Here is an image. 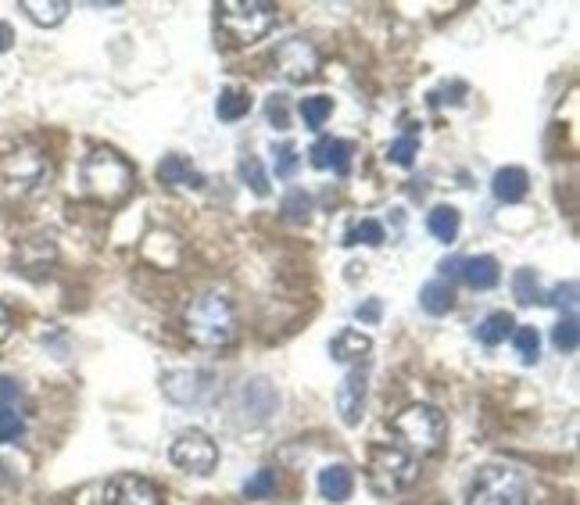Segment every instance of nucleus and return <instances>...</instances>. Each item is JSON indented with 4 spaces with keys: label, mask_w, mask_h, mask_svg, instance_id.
<instances>
[{
    "label": "nucleus",
    "mask_w": 580,
    "mask_h": 505,
    "mask_svg": "<svg viewBox=\"0 0 580 505\" xmlns=\"http://www.w3.org/2000/svg\"><path fill=\"white\" fill-rule=\"evenodd\" d=\"M491 190H495L498 201H505V205H516V201H523V197H527L530 176L523 169H516V165H509V169H498L495 172Z\"/></svg>",
    "instance_id": "14"
},
{
    "label": "nucleus",
    "mask_w": 580,
    "mask_h": 505,
    "mask_svg": "<svg viewBox=\"0 0 580 505\" xmlns=\"http://www.w3.org/2000/svg\"><path fill=\"white\" fill-rule=\"evenodd\" d=\"M366 387H369V369L362 366H351L348 377H344L341 391H337V409H341V420L348 427L362 420V405H366Z\"/></svg>",
    "instance_id": "11"
},
{
    "label": "nucleus",
    "mask_w": 580,
    "mask_h": 505,
    "mask_svg": "<svg viewBox=\"0 0 580 505\" xmlns=\"http://www.w3.org/2000/svg\"><path fill=\"white\" fill-rule=\"evenodd\" d=\"M384 240H387V233L376 219H362L359 226H351V230L344 233V244H369V248H380Z\"/></svg>",
    "instance_id": "25"
},
{
    "label": "nucleus",
    "mask_w": 580,
    "mask_h": 505,
    "mask_svg": "<svg viewBox=\"0 0 580 505\" xmlns=\"http://www.w3.org/2000/svg\"><path fill=\"white\" fill-rule=\"evenodd\" d=\"M269 119L276 122V129H287V108H283L280 97H276V101L269 104Z\"/></svg>",
    "instance_id": "36"
},
{
    "label": "nucleus",
    "mask_w": 580,
    "mask_h": 505,
    "mask_svg": "<svg viewBox=\"0 0 580 505\" xmlns=\"http://www.w3.org/2000/svg\"><path fill=\"white\" fill-rule=\"evenodd\" d=\"M11 43H15V29H11L8 22H0V54L11 51Z\"/></svg>",
    "instance_id": "38"
},
{
    "label": "nucleus",
    "mask_w": 580,
    "mask_h": 505,
    "mask_svg": "<svg viewBox=\"0 0 580 505\" xmlns=\"http://www.w3.org/2000/svg\"><path fill=\"white\" fill-rule=\"evenodd\" d=\"M369 351H373V341L366 334H359V330H341L330 344L333 362H362Z\"/></svg>",
    "instance_id": "17"
},
{
    "label": "nucleus",
    "mask_w": 580,
    "mask_h": 505,
    "mask_svg": "<svg viewBox=\"0 0 580 505\" xmlns=\"http://www.w3.org/2000/svg\"><path fill=\"white\" fill-rule=\"evenodd\" d=\"M169 455L172 463L180 466V470L194 473V477H208L215 470V463H219V448H215V441L205 430H187V434H180Z\"/></svg>",
    "instance_id": "8"
},
{
    "label": "nucleus",
    "mask_w": 580,
    "mask_h": 505,
    "mask_svg": "<svg viewBox=\"0 0 580 505\" xmlns=\"http://www.w3.org/2000/svg\"><path fill=\"white\" fill-rule=\"evenodd\" d=\"M158 180L169 183V187H205V176L194 169L183 155H169L158 165Z\"/></svg>",
    "instance_id": "15"
},
{
    "label": "nucleus",
    "mask_w": 580,
    "mask_h": 505,
    "mask_svg": "<svg viewBox=\"0 0 580 505\" xmlns=\"http://www.w3.org/2000/svg\"><path fill=\"white\" fill-rule=\"evenodd\" d=\"M512 344H516V355H520L527 366L538 362V351H541V337L534 326H520V330H512Z\"/></svg>",
    "instance_id": "26"
},
{
    "label": "nucleus",
    "mask_w": 580,
    "mask_h": 505,
    "mask_svg": "<svg viewBox=\"0 0 580 505\" xmlns=\"http://www.w3.org/2000/svg\"><path fill=\"white\" fill-rule=\"evenodd\" d=\"M104 505H162V495L147 477L137 473H119L104 488Z\"/></svg>",
    "instance_id": "9"
},
{
    "label": "nucleus",
    "mask_w": 580,
    "mask_h": 505,
    "mask_svg": "<svg viewBox=\"0 0 580 505\" xmlns=\"http://www.w3.org/2000/svg\"><path fill=\"white\" fill-rule=\"evenodd\" d=\"M22 11L33 18L36 26H61L69 18V0H22Z\"/></svg>",
    "instance_id": "18"
},
{
    "label": "nucleus",
    "mask_w": 580,
    "mask_h": 505,
    "mask_svg": "<svg viewBox=\"0 0 580 505\" xmlns=\"http://www.w3.org/2000/svg\"><path fill=\"white\" fill-rule=\"evenodd\" d=\"M47 176H51V162L40 147L22 144L0 155V194L4 197H29L47 183Z\"/></svg>",
    "instance_id": "3"
},
{
    "label": "nucleus",
    "mask_w": 580,
    "mask_h": 505,
    "mask_svg": "<svg viewBox=\"0 0 580 505\" xmlns=\"http://www.w3.org/2000/svg\"><path fill=\"white\" fill-rule=\"evenodd\" d=\"M240 176H244V183H248L258 197H269V176H265L258 158H244V162H240Z\"/></svg>",
    "instance_id": "27"
},
{
    "label": "nucleus",
    "mask_w": 580,
    "mask_h": 505,
    "mask_svg": "<svg viewBox=\"0 0 580 505\" xmlns=\"http://www.w3.org/2000/svg\"><path fill=\"white\" fill-rule=\"evenodd\" d=\"M359 319H366V323H376L380 319V301H366V305H359V312H355Z\"/></svg>",
    "instance_id": "37"
},
{
    "label": "nucleus",
    "mask_w": 580,
    "mask_h": 505,
    "mask_svg": "<svg viewBox=\"0 0 580 505\" xmlns=\"http://www.w3.org/2000/svg\"><path fill=\"white\" fill-rule=\"evenodd\" d=\"M416 151H419V144H416V137H401V140H394L391 147H387V162L391 165H401V169H409L412 162H416Z\"/></svg>",
    "instance_id": "28"
},
{
    "label": "nucleus",
    "mask_w": 580,
    "mask_h": 505,
    "mask_svg": "<svg viewBox=\"0 0 580 505\" xmlns=\"http://www.w3.org/2000/svg\"><path fill=\"white\" fill-rule=\"evenodd\" d=\"M0 477H4V466H0Z\"/></svg>",
    "instance_id": "40"
},
{
    "label": "nucleus",
    "mask_w": 580,
    "mask_h": 505,
    "mask_svg": "<svg viewBox=\"0 0 580 505\" xmlns=\"http://www.w3.org/2000/svg\"><path fill=\"white\" fill-rule=\"evenodd\" d=\"M369 488L376 495H398L416 480L419 466L412 455H405L398 445H373L369 448Z\"/></svg>",
    "instance_id": "5"
},
{
    "label": "nucleus",
    "mask_w": 580,
    "mask_h": 505,
    "mask_svg": "<svg viewBox=\"0 0 580 505\" xmlns=\"http://www.w3.org/2000/svg\"><path fill=\"white\" fill-rule=\"evenodd\" d=\"M512 294H516V301H520V305H538V301H545V294H541V283H538V276H534V269H520V273L512 276Z\"/></svg>",
    "instance_id": "24"
},
{
    "label": "nucleus",
    "mask_w": 580,
    "mask_h": 505,
    "mask_svg": "<svg viewBox=\"0 0 580 505\" xmlns=\"http://www.w3.org/2000/svg\"><path fill=\"white\" fill-rule=\"evenodd\" d=\"M18 398H22V384L11 377H0V409H11Z\"/></svg>",
    "instance_id": "34"
},
{
    "label": "nucleus",
    "mask_w": 580,
    "mask_h": 505,
    "mask_svg": "<svg viewBox=\"0 0 580 505\" xmlns=\"http://www.w3.org/2000/svg\"><path fill=\"white\" fill-rule=\"evenodd\" d=\"M308 208H312V201H308L305 190H290L287 201H283V212H287V219H294V223L308 219Z\"/></svg>",
    "instance_id": "32"
},
{
    "label": "nucleus",
    "mask_w": 580,
    "mask_h": 505,
    "mask_svg": "<svg viewBox=\"0 0 580 505\" xmlns=\"http://www.w3.org/2000/svg\"><path fill=\"white\" fill-rule=\"evenodd\" d=\"M276 65H280V72L290 79V83H305V79L316 76L319 69V54L312 43L305 40H283L280 43V51H276Z\"/></svg>",
    "instance_id": "10"
},
{
    "label": "nucleus",
    "mask_w": 580,
    "mask_h": 505,
    "mask_svg": "<svg viewBox=\"0 0 580 505\" xmlns=\"http://www.w3.org/2000/svg\"><path fill=\"white\" fill-rule=\"evenodd\" d=\"M552 341H555V348H559V351H577V319L566 316L563 323L555 326Z\"/></svg>",
    "instance_id": "31"
},
{
    "label": "nucleus",
    "mask_w": 580,
    "mask_h": 505,
    "mask_svg": "<svg viewBox=\"0 0 580 505\" xmlns=\"http://www.w3.org/2000/svg\"><path fill=\"white\" fill-rule=\"evenodd\" d=\"M394 434L401 437V445H409L412 452L427 455V452H437L444 441V416L434 409V405H409L405 412L394 416Z\"/></svg>",
    "instance_id": "6"
},
{
    "label": "nucleus",
    "mask_w": 580,
    "mask_h": 505,
    "mask_svg": "<svg viewBox=\"0 0 580 505\" xmlns=\"http://www.w3.org/2000/svg\"><path fill=\"white\" fill-rule=\"evenodd\" d=\"M419 305H423V312H430V316H444V312H452L455 305V291L448 280H430L423 291H419Z\"/></svg>",
    "instance_id": "19"
},
{
    "label": "nucleus",
    "mask_w": 580,
    "mask_h": 505,
    "mask_svg": "<svg viewBox=\"0 0 580 505\" xmlns=\"http://www.w3.org/2000/svg\"><path fill=\"white\" fill-rule=\"evenodd\" d=\"M8 334H11V316H8V309L0 305V341H4Z\"/></svg>",
    "instance_id": "39"
},
{
    "label": "nucleus",
    "mask_w": 580,
    "mask_h": 505,
    "mask_svg": "<svg viewBox=\"0 0 580 505\" xmlns=\"http://www.w3.org/2000/svg\"><path fill=\"white\" fill-rule=\"evenodd\" d=\"M466 505H527V484L509 466H484L470 484Z\"/></svg>",
    "instance_id": "7"
},
{
    "label": "nucleus",
    "mask_w": 580,
    "mask_h": 505,
    "mask_svg": "<svg viewBox=\"0 0 580 505\" xmlns=\"http://www.w3.org/2000/svg\"><path fill=\"white\" fill-rule=\"evenodd\" d=\"M79 183H83V194L115 205L133 190V165L122 155H115V151H108V147H97L79 165Z\"/></svg>",
    "instance_id": "1"
},
{
    "label": "nucleus",
    "mask_w": 580,
    "mask_h": 505,
    "mask_svg": "<svg viewBox=\"0 0 580 505\" xmlns=\"http://www.w3.org/2000/svg\"><path fill=\"white\" fill-rule=\"evenodd\" d=\"M215 18H219L222 33L244 47V43L262 40L276 26V4H269V0H222L215 8Z\"/></svg>",
    "instance_id": "4"
},
{
    "label": "nucleus",
    "mask_w": 580,
    "mask_h": 505,
    "mask_svg": "<svg viewBox=\"0 0 580 505\" xmlns=\"http://www.w3.org/2000/svg\"><path fill=\"white\" fill-rule=\"evenodd\" d=\"M462 280L470 283L473 291H491L502 280V269H498V258L491 255H477V258H462L459 262Z\"/></svg>",
    "instance_id": "13"
},
{
    "label": "nucleus",
    "mask_w": 580,
    "mask_h": 505,
    "mask_svg": "<svg viewBox=\"0 0 580 505\" xmlns=\"http://www.w3.org/2000/svg\"><path fill=\"white\" fill-rule=\"evenodd\" d=\"M294 172H298V151H294V144L276 147V176H280V180H290Z\"/></svg>",
    "instance_id": "33"
},
{
    "label": "nucleus",
    "mask_w": 580,
    "mask_h": 505,
    "mask_svg": "<svg viewBox=\"0 0 580 505\" xmlns=\"http://www.w3.org/2000/svg\"><path fill=\"white\" fill-rule=\"evenodd\" d=\"M312 155V165L316 169H333L337 176H348L351 172V144L337 137H319L316 147L308 151Z\"/></svg>",
    "instance_id": "12"
},
{
    "label": "nucleus",
    "mask_w": 580,
    "mask_h": 505,
    "mask_svg": "<svg viewBox=\"0 0 580 505\" xmlns=\"http://www.w3.org/2000/svg\"><path fill=\"white\" fill-rule=\"evenodd\" d=\"M26 434V423L15 409H0V445H11L18 437Z\"/></svg>",
    "instance_id": "30"
},
{
    "label": "nucleus",
    "mask_w": 580,
    "mask_h": 505,
    "mask_svg": "<svg viewBox=\"0 0 580 505\" xmlns=\"http://www.w3.org/2000/svg\"><path fill=\"white\" fill-rule=\"evenodd\" d=\"M273 491H276L273 470H258L255 477H248V484H244V498H269Z\"/></svg>",
    "instance_id": "29"
},
{
    "label": "nucleus",
    "mask_w": 580,
    "mask_h": 505,
    "mask_svg": "<svg viewBox=\"0 0 580 505\" xmlns=\"http://www.w3.org/2000/svg\"><path fill=\"white\" fill-rule=\"evenodd\" d=\"M555 301H559V305H566V312L573 316V305H577V283H566V287H559V291H555Z\"/></svg>",
    "instance_id": "35"
},
{
    "label": "nucleus",
    "mask_w": 580,
    "mask_h": 505,
    "mask_svg": "<svg viewBox=\"0 0 580 505\" xmlns=\"http://www.w3.org/2000/svg\"><path fill=\"white\" fill-rule=\"evenodd\" d=\"M427 230L434 233L437 240H444V244H452V240L459 237V212H455L452 205H437L427 219Z\"/></svg>",
    "instance_id": "22"
},
{
    "label": "nucleus",
    "mask_w": 580,
    "mask_h": 505,
    "mask_svg": "<svg viewBox=\"0 0 580 505\" xmlns=\"http://www.w3.org/2000/svg\"><path fill=\"white\" fill-rule=\"evenodd\" d=\"M301 119H305V126L308 129H323L326 126V119L333 115V101L326 94H316V97H305L301 101Z\"/></svg>",
    "instance_id": "23"
},
{
    "label": "nucleus",
    "mask_w": 580,
    "mask_h": 505,
    "mask_svg": "<svg viewBox=\"0 0 580 505\" xmlns=\"http://www.w3.org/2000/svg\"><path fill=\"white\" fill-rule=\"evenodd\" d=\"M187 337L201 348H226L237 337V316L222 294H201L187 309Z\"/></svg>",
    "instance_id": "2"
},
{
    "label": "nucleus",
    "mask_w": 580,
    "mask_h": 505,
    "mask_svg": "<svg viewBox=\"0 0 580 505\" xmlns=\"http://www.w3.org/2000/svg\"><path fill=\"white\" fill-rule=\"evenodd\" d=\"M512 330H516V319H512L509 312H491V316L477 326V337H480V344L495 348V344H502Z\"/></svg>",
    "instance_id": "21"
},
{
    "label": "nucleus",
    "mask_w": 580,
    "mask_h": 505,
    "mask_svg": "<svg viewBox=\"0 0 580 505\" xmlns=\"http://www.w3.org/2000/svg\"><path fill=\"white\" fill-rule=\"evenodd\" d=\"M215 112H219L222 122H237L251 112V94L248 90H240V86H226L215 101Z\"/></svg>",
    "instance_id": "20"
},
{
    "label": "nucleus",
    "mask_w": 580,
    "mask_h": 505,
    "mask_svg": "<svg viewBox=\"0 0 580 505\" xmlns=\"http://www.w3.org/2000/svg\"><path fill=\"white\" fill-rule=\"evenodd\" d=\"M351 491H355V477H351L348 466H326L323 473H319V495L326 498V502H348Z\"/></svg>",
    "instance_id": "16"
}]
</instances>
